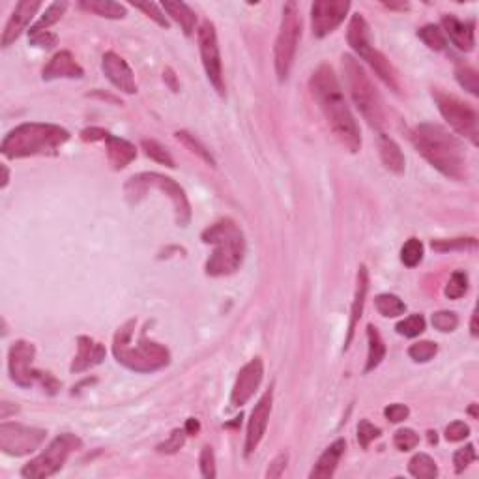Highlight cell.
<instances>
[{"mask_svg": "<svg viewBox=\"0 0 479 479\" xmlns=\"http://www.w3.org/2000/svg\"><path fill=\"white\" fill-rule=\"evenodd\" d=\"M466 290H468V278H466V273L455 272L452 275V279H449V283L446 285L444 294L449 299H459L466 294Z\"/></svg>", "mask_w": 479, "mask_h": 479, "instance_id": "b9f144b4", "label": "cell"}, {"mask_svg": "<svg viewBox=\"0 0 479 479\" xmlns=\"http://www.w3.org/2000/svg\"><path fill=\"white\" fill-rule=\"evenodd\" d=\"M375 305L376 311L382 316H387V318H395V316H401L406 313L404 301L395 294H378L375 298Z\"/></svg>", "mask_w": 479, "mask_h": 479, "instance_id": "1f68e13d", "label": "cell"}, {"mask_svg": "<svg viewBox=\"0 0 479 479\" xmlns=\"http://www.w3.org/2000/svg\"><path fill=\"white\" fill-rule=\"evenodd\" d=\"M39 8H42L39 0H21L15 6V10L6 23L4 32H2V47H10L27 30L28 23L32 21V17L38 13Z\"/></svg>", "mask_w": 479, "mask_h": 479, "instance_id": "ac0fdd59", "label": "cell"}, {"mask_svg": "<svg viewBox=\"0 0 479 479\" xmlns=\"http://www.w3.org/2000/svg\"><path fill=\"white\" fill-rule=\"evenodd\" d=\"M470 414L474 416V418L478 416V414H475V404H472V409H470Z\"/></svg>", "mask_w": 479, "mask_h": 479, "instance_id": "be15d7a7", "label": "cell"}, {"mask_svg": "<svg viewBox=\"0 0 479 479\" xmlns=\"http://www.w3.org/2000/svg\"><path fill=\"white\" fill-rule=\"evenodd\" d=\"M347 38H349V45L354 49V53L358 56L363 58L371 49H373V42H371V32L369 25L363 19L361 13H354L352 19L349 23V32H347Z\"/></svg>", "mask_w": 479, "mask_h": 479, "instance_id": "cb8c5ba5", "label": "cell"}, {"mask_svg": "<svg viewBox=\"0 0 479 479\" xmlns=\"http://www.w3.org/2000/svg\"><path fill=\"white\" fill-rule=\"evenodd\" d=\"M107 350L101 343H96L94 339L81 335L77 339V356L71 363V373H82L99 365L105 359Z\"/></svg>", "mask_w": 479, "mask_h": 479, "instance_id": "d6986e66", "label": "cell"}, {"mask_svg": "<svg viewBox=\"0 0 479 479\" xmlns=\"http://www.w3.org/2000/svg\"><path fill=\"white\" fill-rule=\"evenodd\" d=\"M272 403H273V392L268 390L259 403L255 404V409L251 412V419L247 423V435H245V455H251L255 452L259 444L262 442L268 429V419L272 414Z\"/></svg>", "mask_w": 479, "mask_h": 479, "instance_id": "2e32d148", "label": "cell"}, {"mask_svg": "<svg viewBox=\"0 0 479 479\" xmlns=\"http://www.w3.org/2000/svg\"><path fill=\"white\" fill-rule=\"evenodd\" d=\"M10 404L11 403H2V404H0V409H2V412H0V418H2V419H8V416H10L11 412H13V414H15V412H17L15 404H13V406H10Z\"/></svg>", "mask_w": 479, "mask_h": 479, "instance_id": "6f0895ef", "label": "cell"}, {"mask_svg": "<svg viewBox=\"0 0 479 479\" xmlns=\"http://www.w3.org/2000/svg\"><path fill=\"white\" fill-rule=\"evenodd\" d=\"M101 70H104L105 77L111 81V85L115 88H118L120 92L124 94L137 92L135 75H133L130 64H127L122 56H118L116 53H113V51L105 53L104 58H101Z\"/></svg>", "mask_w": 479, "mask_h": 479, "instance_id": "e0dca14e", "label": "cell"}, {"mask_svg": "<svg viewBox=\"0 0 479 479\" xmlns=\"http://www.w3.org/2000/svg\"><path fill=\"white\" fill-rule=\"evenodd\" d=\"M433 98H435L440 115L446 118L447 124L452 125L453 131H457L459 135L468 139L474 147H478L479 118L474 107L461 101L457 96L440 92V90H433Z\"/></svg>", "mask_w": 479, "mask_h": 479, "instance_id": "8fae6325", "label": "cell"}, {"mask_svg": "<svg viewBox=\"0 0 479 479\" xmlns=\"http://www.w3.org/2000/svg\"><path fill=\"white\" fill-rule=\"evenodd\" d=\"M79 6L85 11L96 13V15L105 17V19H124L127 15L125 6L113 2V0H82V2H79Z\"/></svg>", "mask_w": 479, "mask_h": 479, "instance_id": "f1b7e54d", "label": "cell"}, {"mask_svg": "<svg viewBox=\"0 0 479 479\" xmlns=\"http://www.w3.org/2000/svg\"><path fill=\"white\" fill-rule=\"evenodd\" d=\"M412 144L421 156L429 161L436 170L452 180L468 178L466 169V156L463 152L461 142L449 135L442 125L419 124L410 133Z\"/></svg>", "mask_w": 479, "mask_h": 479, "instance_id": "7a4b0ae2", "label": "cell"}, {"mask_svg": "<svg viewBox=\"0 0 479 479\" xmlns=\"http://www.w3.org/2000/svg\"><path fill=\"white\" fill-rule=\"evenodd\" d=\"M401 261L404 266L414 268L423 261V244L418 238H410L401 249Z\"/></svg>", "mask_w": 479, "mask_h": 479, "instance_id": "8d00e7d4", "label": "cell"}, {"mask_svg": "<svg viewBox=\"0 0 479 479\" xmlns=\"http://www.w3.org/2000/svg\"><path fill=\"white\" fill-rule=\"evenodd\" d=\"M47 438V430L38 427H28L21 423L0 425V449L11 457H25L30 455Z\"/></svg>", "mask_w": 479, "mask_h": 479, "instance_id": "7c38bea8", "label": "cell"}, {"mask_svg": "<svg viewBox=\"0 0 479 479\" xmlns=\"http://www.w3.org/2000/svg\"><path fill=\"white\" fill-rule=\"evenodd\" d=\"M85 75L82 68L75 62L70 51H60L49 64L44 68V81H53V79H81Z\"/></svg>", "mask_w": 479, "mask_h": 479, "instance_id": "44dd1931", "label": "cell"}, {"mask_svg": "<svg viewBox=\"0 0 479 479\" xmlns=\"http://www.w3.org/2000/svg\"><path fill=\"white\" fill-rule=\"evenodd\" d=\"M367 290H369V273H367V268L359 266L358 275H356L354 301H352V309H350L349 333H347V339H344V350L349 349L350 343H352V337H354L356 326H358L359 318H361V315H363L365 296H367Z\"/></svg>", "mask_w": 479, "mask_h": 479, "instance_id": "7402d4cb", "label": "cell"}, {"mask_svg": "<svg viewBox=\"0 0 479 479\" xmlns=\"http://www.w3.org/2000/svg\"><path fill=\"white\" fill-rule=\"evenodd\" d=\"M436 352H438V344L433 343V341H419L409 349V356L418 363L430 361L436 356Z\"/></svg>", "mask_w": 479, "mask_h": 479, "instance_id": "60d3db41", "label": "cell"}, {"mask_svg": "<svg viewBox=\"0 0 479 479\" xmlns=\"http://www.w3.org/2000/svg\"><path fill=\"white\" fill-rule=\"evenodd\" d=\"M262 378H264V363H262L261 358H253L249 363H245L240 369L238 376H236L232 393H230V404L236 409L244 406L255 395Z\"/></svg>", "mask_w": 479, "mask_h": 479, "instance_id": "9a60e30c", "label": "cell"}, {"mask_svg": "<svg viewBox=\"0 0 479 479\" xmlns=\"http://www.w3.org/2000/svg\"><path fill=\"white\" fill-rule=\"evenodd\" d=\"M161 8L173 17V21L178 23L185 36H191V34H193L197 25V15L195 11L191 10L185 2H163Z\"/></svg>", "mask_w": 479, "mask_h": 479, "instance_id": "83f0119b", "label": "cell"}, {"mask_svg": "<svg viewBox=\"0 0 479 479\" xmlns=\"http://www.w3.org/2000/svg\"><path fill=\"white\" fill-rule=\"evenodd\" d=\"M287 463H289V453H279L278 457L273 459L272 463H270V466H268L266 478H270V479L281 478V475L285 474Z\"/></svg>", "mask_w": 479, "mask_h": 479, "instance_id": "f5cc1de1", "label": "cell"}, {"mask_svg": "<svg viewBox=\"0 0 479 479\" xmlns=\"http://www.w3.org/2000/svg\"><path fill=\"white\" fill-rule=\"evenodd\" d=\"M363 60L371 66V68H373V70H375L376 75L380 77L382 81L386 82V87L392 88L393 92H401V82H399L397 71H395V68L390 64V60L382 55L380 51L373 47V49H371L369 53L363 56Z\"/></svg>", "mask_w": 479, "mask_h": 479, "instance_id": "d4e9b609", "label": "cell"}, {"mask_svg": "<svg viewBox=\"0 0 479 479\" xmlns=\"http://www.w3.org/2000/svg\"><path fill=\"white\" fill-rule=\"evenodd\" d=\"M344 449H347V442L343 438L335 440L330 447H326V452L322 453L321 459L316 461L315 468L311 470V479H328L332 478L337 470V464L343 457Z\"/></svg>", "mask_w": 479, "mask_h": 479, "instance_id": "603a6c76", "label": "cell"}, {"mask_svg": "<svg viewBox=\"0 0 479 479\" xmlns=\"http://www.w3.org/2000/svg\"><path fill=\"white\" fill-rule=\"evenodd\" d=\"M309 88L313 98L318 104V109L322 111V115L330 125V130L333 131V135L337 137V141L349 152H359L361 133H359L354 116L350 113L343 88L339 85V79L332 66H318L311 75Z\"/></svg>", "mask_w": 479, "mask_h": 479, "instance_id": "6da1fadb", "label": "cell"}, {"mask_svg": "<svg viewBox=\"0 0 479 479\" xmlns=\"http://www.w3.org/2000/svg\"><path fill=\"white\" fill-rule=\"evenodd\" d=\"M378 152H380V159L384 167L390 173L395 175H403L404 173V156L401 152V147L393 141L392 137L380 133L378 135Z\"/></svg>", "mask_w": 479, "mask_h": 479, "instance_id": "4316f807", "label": "cell"}, {"mask_svg": "<svg viewBox=\"0 0 479 479\" xmlns=\"http://www.w3.org/2000/svg\"><path fill=\"white\" fill-rule=\"evenodd\" d=\"M175 137L178 139L182 144H184L187 150H189L191 154H195V156H199V158L202 159V161H206L208 165H212V167H216V159H213V156L210 154V150H208L204 144H202L199 139H197L195 135H191V133H187V131H176Z\"/></svg>", "mask_w": 479, "mask_h": 479, "instance_id": "836d02e7", "label": "cell"}, {"mask_svg": "<svg viewBox=\"0 0 479 479\" xmlns=\"http://www.w3.org/2000/svg\"><path fill=\"white\" fill-rule=\"evenodd\" d=\"M2 189H4L6 185H8V180H10V170H8V167L6 165H2Z\"/></svg>", "mask_w": 479, "mask_h": 479, "instance_id": "94428289", "label": "cell"}, {"mask_svg": "<svg viewBox=\"0 0 479 479\" xmlns=\"http://www.w3.org/2000/svg\"><path fill=\"white\" fill-rule=\"evenodd\" d=\"M150 189H159L161 193L169 197L173 206H175L176 213V223L180 227H187L191 221V204L189 199L185 195L184 187L176 184L175 180L169 176L159 175V173H141V175L131 176L124 185L125 199L131 204H137L142 197L148 195Z\"/></svg>", "mask_w": 479, "mask_h": 479, "instance_id": "52a82bcc", "label": "cell"}, {"mask_svg": "<svg viewBox=\"0 0 479 479\" xmlns=\"http://www.w3.org/2000/svg\"><path fill=\"white\" fill-rule=\"evenodd\" d=\"M81 446V438H77L71 433H64V435L56 436L55 440L51 442L49 446L45 447L38 457L32 459L28 464H25V468L21 470V475L27 479L51 478V475H55L64 466L71 453L79 449Z\"/></svg>", "mask_w": 479, "mask_h": 479, "instance_id": "30bf717a", "label": "cell"}, {"mask_svg": "<svg viewBox=\"0 0 479 479\" xmlns=\"http://www.w3.org/2000/svg\"><path fill=\"white\" fill-rule=\"evenodd\" d=\"M343 73L350 98L361 113V116L376 130L384 127L386 125V109H384L380 92L376 90L369 75L365 73L361 64L352 55H343Z\"/></svg>", "mask_w": 479, "mask_h": 479, "instance_id": "8992f818", "label": "cell"}, {"mask_svg": "<svg viewBox=\"0 0 479 479\" xmlns=\"http://www.w3.org/2000/svg\"><path fill=\"white\" fill-rule=\"evenodd\" d=\"M109 131L101 130V127H87V130L81 131V139L85 142H98V141H107L109 139Z\"/></svg>", "mask_w": 479, "mask_h": 479, "instance_id": "11a10c76", "label": "cell"}, {"mask_svg": "<svg viewBox=\"0 0 479 479\" xmlns=\"http://www.w3.org/2000/svg\"><path fill=\"white\" fill-rule=\"evenodd\" d=\"M399 335L404 337H418L425 332V318L423 315H410L409 318H404L395 326Z\"/></svg>", "mask_w": 479, "mask_h": 479, "instance_id": "f35d334b", "label": "cell"}, {"mask_svg": "<svg viewBox=\"0 0 479 479\" xmlns=\"http://www.w3.org/2000/svg\"><path fill=\"white\" fill-rule=\"evenodd\" d=\"M199 464H201L202 478L213 479L216 475H218V472H216V455H213V449L210 446L202 447Z\"/></svg>", "mask_w": 479, "mask_h": 479, "instance_id": "c3c4849f", "label": "cell"}, {"mask_svg": "<svg viewBox=\"0 0 479 479\" xmlns=\"http://www.w3.org/2000/svg\"><path fill=\"white\" fill-rule=\"evenodd\" d=\"M66 10H68V2H53V4H51L49 8L45 10L44 15L39 17L38 21L34 23L32 27H30L28 34L44 32V30H47L51 25H55V23H58L60 19H62V15H64Z\"/></svg>", "mask_w": 479, "mask_h": 479, "instance_id": "d6a6232c", "label": "cell"}, {"mask_svg": "<svg viewBox=\"0 0 479 479\" xmlns=\"http://www.w3.org/2000/svg\"><path fill=\"white\" fill-rule=\"evenodd\" d=\"M299 38H301V17H299L298 4L287 2L283 6L281 27H279L275 47H273L275 73H278V79L281 82L289 79V73L296 58V51H298Z\"/></svg>", "mask_w": 479, "mask_h": 479, "instance_id": "ba28073f", "label": "cell"}, {"mask_svg": "<svg viewBox=\"0 0 479 479\" xmlns=\"http://www.w3.org/2000/svg\"><path fill=\"white\" fill-rule=\"evenodd\" d=\"M163 77L167 79V81H169L170 88H173V90L176 92V90H178V85H176V77H175V73H173V70H170V68H167V70H165Z\"/></svg>", "mask_w": 479, "mask_h": 479, "instance_id": "680465c9", "label": "cell"}, {"mask_svg": "<svg viewBox=\"0 0 479 479\" xmlns=\"http://www.w3.org/2000/svg\"><path fill=\"white\" fill-rule=\"evenodd\" d=\"M478 459L474 449V444H466L464 447L457 449L455 455H453V464H455V472L461 474L464 472V468H468V464H472Z\"/></svg>", "mask_w": 479, "mask_h": 479, "instance_id": "bcb514c9", "label": "cell"}, {"mask_svg": "<svg viewBox=\"0 0 479 479\" xmlns=\"http://www.w3.org/2000/svg\"><path fill=\"white\" fill-rule=\"evenodd\" d=\"M470 427L464 421H453L447 425L446 429V440L447 442H461L464 438H468Z\"/></svg>", "mask_w": 479, "mask_h": 479, "instance_id": "816d5d0a", "label": "cell"}, {"mask_svg": "<svg viewBox=\"0 0 479 479\" xmlns=\"http://www.w3.org/2000/svg\"><path fill=\"white\" fill-rule=\"evenodd\" d=\"M367 341H369V354H367L365 373L376 369L382 363V359L386 358V344H384L380 333H378V330L373 324L367 326Z\"/></svg>", "mask_w": 479, "mask_h": 479, "instance_id": "f546056e", "label": "cell"}, {"mask_svg": "<svg viewBox=\"0 0 479 479\" xmlns=\"http://www.w3.org/2000/svg\"><path fill=\"white\" fill-rule=\"evenodd\" d=\"M384 416H386V419H390L392 423H401V421H404V419L410 416V409L406 404L399 403L390 404V406L384 410Z\"/></svg>", "mask_w": 479, "mask_h": 479, "instance_id": "db71d44e", "label": "cell"}, {"mask_svg": "<svg viewBox=\"0 0 479 479\" xmlns=\"http://www.w3.org/2000/svg\"><path fill=\"white\" fill-rule=\"evenodd\" d=\"M393 444H395L399 452H410L419 444V436L412 429H399L395 436H393Z\"/></svg>", "mask_w": 479, "mask_h": 479, "instance_id": "ee69618b", "label": "cell"}, {"mask_svg": "<svg viewBox=\"0 0 479 479\" xmlns=\"http://www.w3.org/2000/svg\"><path fill=\"white\" fill-rule=\"evenodd\" d=\"M350 10L349 0H316L311 6V25L313 36L324 38L332 34L344 21Z\"/></svg>", "mask_w": 479, "mask_h": 479, "instance_id": "5bb4252c", "label": "cell"}, {"mask_svg": "<svg viewBox=\"0 0 479 479\" xmlns=\"http://www.w3.org/2000/svg\"><path fill=\"white\" fill-rule=\"evenodd\" d=\"M384 6L386 8H390V10H409V4L406 2H401V4H395V2H384Z\"/></svg>", "mask_w": 479, "mask_h": 479, "instance_id": "91938a15", "label": "cell"}, {"mask_svg": "<svg viewBox=\"0 0 479 479\" xmlns=\"http://www.w3.org/2000/svg\"><path fill=\"white\" fill-rule=\"evenodd\" d=\"M185 436H187L185 429H175L173 433H170L169 438L163 442V444H159L158 452L159 453H169V455H170V453L180 452V449H182V447H184V444H185Z\"/></svg>", "mask_w": 479, "mask_h": 479, "instance_id": "7dc6e473", "label": "cell"}, {"mask_svg": "<svg viewBox=\"0 0 479 479\" xmlns=\"http://www.w3.org/2000/svg\"><path fill=\"white\" fill-rule=\"evenodd\" d=\"M135 321H127L124 326L118 328L113 341V354L116 361L135 373H154L167 367L170 363L169 350L163 344L150 341L147 337V330H141L135 339Z\"/></svg>", "mask_w": 479, "mask_h": 479, "instance_id": "3957f363", "label": "cell"}, {"mask_svg": "<svg viewBox=\"0 0 479 479\" xmlns=\"http://www.w3.org/2000/svg\"><path fill=\"white\" fill-rule=\"evenodd\" d=\"M141 144L148 158L154 159V161H158V163L165 165V167H169V169H175L176 167L175 159H173V156L167 152V148L161 147L158 141H148V139H144Z\"/></svg>", "mask_w": 479, "mask_h": 479, "instance_id": "d590c367", "label": "cell"}, {"mask_svg": "<svg viewBox=\"0 0 479 479\" xmlns=\"http://www.w3.org/2000/svg\"><path fill=\"white\" fill-rule=\"evenodd\" d=\"M409 472L418 479H435L438 475V466L427 453H418L410 459Z\"/></svg>", "mask_w": 479, "mask_h": 479, "instance_id": "4dcf8cb0", "label": "cell"}, {"mask_svg": "<svg viewBox=\"0 0 479 479\" xmlns=\"http://www.w3.org/2000/svg\"><path fill=\"white\" fill-rule=\"evenodd\" d=\"M185 433L187 435H197L199 430H201V423H199V419H195V418H189L187 421H185Z\"/></svg>", "mask_w": 479, "mask_h": 479, "instance_id": "9f6ffc18", "label": "cell"}, {"mask_svg": "<svg viewBox=\"0 0 479 479\" xmlns=\"http://www.w3.org/2000/svg\"><path fill=\"white\" fill-rule=\"evenodd\" d=\"M470 330H472V335L478 337V313L472 315V326H470Z\"/></svg>", "mask_w": 479, "mask_h": 479, "instance_id": "6125c7cd", "label": "cell"}, {"mask_svg": "<svg viewBox=\"0 0 479 479\" xmlns=\"http://www.w3.org/2000/svg\"><path fill=\"white\" fill-rule=\"evenodd\" d=\"M418 38L433 51H444L447 45L446 36L436 25H425V27L419 28Z\"/></svg>", "mask_w": 479, "mask_h": 479, "instance_id": "e575fe53", "label": "cell"}, {"mask_svg": "<svg viewBox=\"0 0 479 479\" xmlns=\"http://www.w3.org/2000/svg\"><path fill=\"white\" fill-rule=\"evenodd\" d=\"M202 242L213 245L210 259L206 261V275L225 278L240 270L245 256V238L236 221L225 218L210 225L202 232Z\"/></svg>", "mask_w": 479, "mask_h": 479, "instance_id": "277c9868", "label": "cell"}, {"mask_svg": "<svg viewBox=\"0 0 479 479\" xmlns=\"http://www.w3.org/2000/svg\"><path fill=\"white\" fill-rule=\"evenodd\" d=\"M199 51H201L202 66L206 71L208 81L218 90V94L225 96V81H223V64H221V53H219L218 32L212 21H204L199 28Z\"/></svg>", "mask_w": 479, "mask_h": 479, "instance_id": "4fadbf2b", "label": "cell"}, {"mask_svg": "<svg viewBox=\"0 0 479 479\" xmlns=\"http://www.w3.org/2000/svg\"><path fill=\"white\" fill-rule=\"evenodd\" d=\"M455 77H457L459 85H461L464 90H468L472 96H479V77L478 71H475L474 68H470V66H461V68H457V71H455Z\"/></svg>", "mask_w": 479, "mask_h": 479, "instance_id": "74e56055", "label": "cell"}, {"mask_svg": "<svg viewBox=\"0 0 479 479\" xmlns=\"http://www.w3.org/2000/svg\"><path fill=\"white\" fill-rule=\"evenodd\" d=\"M442 28L444 32L449 36L453 45L457 49L470 53L475 47V32H474V23H463L459 21L455 15H444L442 17Z\"/></svg>", "mask_w": 479, "mask_h": 479, "instance_id": "ffe728a7", "label": "cell"}, {"mask_svg": "<svg viewBox=\"0 0 479 479\" xmlns=\"http://www.w3.org/2000/svg\"><path fill=\"white\" fill-rule=\"evenodd\" d=\"M380 435H382V430L371 423L369 419H361V421L358 423V442H359V446L363 447V449H367V447L371 446V442L376 440Z\"/></svg>", "mask_w": 479, "mask_h": 479, "instance_id": "f6af8a7d", "label": "cell"}, {"mask_svg": "<svg viewBox=\"0 0 479 479\" xmlns=\"http://www.w3.org/2000/svg\"><path fill=\"white\" fill-rule=\"evenodd\" d=\"M433 249L446 253V251L457 249H474L478 242L475 238H453V240H433Z\"/></svg>", "mask_w": 479, "mask_h": 479, "instance_id": "ab89813d", "label": "cell"}, {"mask_svg": "<svg viewBox=\"0 0 479 479\" xmlns=\"http://www.w3.org/2000/svg\"><path fill=\"white\" fill-rule=\"evenodd\" d=\"M105 142H107V159L113 165V169H124L137 158V148L125 139L109 135V139Z\"/></svg>", "mask_w": 479, "mask_h": 479, "instance_id": "484cf974", "label": "cell"}, {"mask_svg": "<svg viewBox=\"0 0 479 479\" xmlns=\"http://www.w3.org/2000/svg\"><path fill=\"white\" fill-rule=\"evenodd\" d=\"M28 36H30V44H32L34 47H39V49H53L56 45V42H58V36L49 32V30L28 34Z\"/></svg>", "mask_w": 479, "mask_h": 479, "instance_id": "f907efd6", "label": "cell"}, {"mask_svg": "<svg viewBox=\"0 0 479 479\" xmlns=\"http://www.w3.org/2000/svg\"><path fill=\"white\" fill-rule=\"evenodd\" d=\"M433 326L442 333L455 332V328L459 326V316L453 311H438L433 315Z\"/></svg>", "mask_w": 479, "mask_h": 479, "instance_id": "7bdbcfd3", "label": "cell"}, {"mask_svg": "<svg viewBox=\"0 0 479 479\" xmlns=\"http://www.w3.org/2000/svg\"><path fill=\"white\" fill-rule=\"evenodd\" d=\"M70 141V131L55 124L28 122L13 127L2 141V154L8 159L55 156L62 144Z\"/></svg>", "mask_w": 479, "mask_h": 479, "instance_id": "5b68a950", "label": "cell"}, {"mask_svg": "<svg viewBox=\"0 0 479 479\" xmlns=\"http://www.w3.org/2000/svg\"><path fill=\"white\" fill-rule=\"evenodd\" d=\"M34 358H36V347L28 341H15L10 347L8 352V371L10 378L15 382L19 387H32L36 382H39L47 393H56L60 390V382L49 375L42 373L32 367Z\"/></svg>", "mask_w": 479, "mask_h": 479, "instance_id": "9c48e42d", "label": "cell"}, {"mask_svg": "<svg viewBox=\"0 0 479 479\" xmlns=\"http://www.w3.org/2000/svg\"><path fill=\"white\" fill-rule=\"evenodd\" d=\"M133 6H135L137 10L144 11L152 21H156L159 25V27L163 28H169V21H167V17L163 15V11H161V8H159L156 2H133Z\"/></svg>", "mask_w": 479, "mask_h": 479, "instance_id": "681fc988", "label": "cell"}]
</instances>
